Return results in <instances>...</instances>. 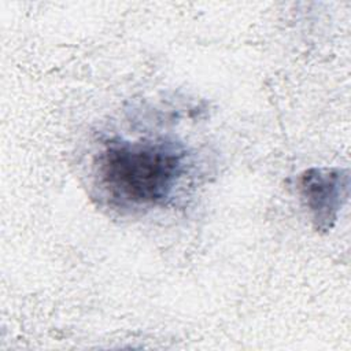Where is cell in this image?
<instances>
[{
  "label": "cell",
  "mask_w": 351,
  "mask_h": 351,
  "mask_svg": "<svg viewBox=\"0 0 351 351\" xmlns=\"http://www.w3.org/2000/svg\"><path fill=\"white\" fill-rule=\"evenodd\" d=\"M186 149L166 140L106 143L96 159L99 188L122 208H151L166 203L186 171Z\"/></svg>",
  "instance_id": "cell-1"
},
{
  "label": "cell",
  "mask_w": 351,
  "mask_h": 351,
  "mask_svg": "<svg viewBox=\"0 0 351 351\" xmlns=\"http://www.w3.org/2000/svg\"><path fill=\"white\" fill-rule=\"evenodd\" d=\"M350 173L341 167H311L298 178V191L318 232H329L348 197Z\"/></svg>",
  "instance_id": "cell-2"
}]
</instances>
